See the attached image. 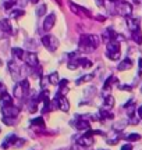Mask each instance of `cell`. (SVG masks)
<instances>
[{"mask_svg": "<svg viewBox=\"0 0 142 150\" xmlns=\"http://www.w3.org/2000/svg\"><path fill=\"white\" fill-rule=\"evenodd\" d=\"M99 45H100L99 36H96V35H82L80 38V42H78V47L81 52L89 53V52H93Z\"/></svg>", "mask_w": 142, "mask_h": 150, "instance_id": "cell-1", "label": "cell"}, {"mask_svg": "<svg viewBox=\"0 0 142 150\" xmlns=\"http://www.w3.org/2000/svg\"><path fill=\"white\" fill-rule=\"evenodd\" d=\"M106 56H107L110 60H113V61L120 59L121 47H120V42H119L117 39H113V40H109V42H107V46H106Z\"/></svg>", "mask_w": 142, "mask_h": 150, "instance_id": "cell-2", "label": "cell"}, {"mask_svg": "<svg viewBox=\"0 0 142 150\" xmlns=\"http://www.w3.org/2000/svg\"><path fill=\"white\" fill-rule=\"evenodd\" d=\"M42 45L48 50H50V52H56L57 47H59V45H60V42L53 35H45V36H42Z\"/></svg>", "mask_w": 142, "mask_h": 150, "instance_id": "cell-3", "label": "cell"}, {"mask_svg": "<svg viewBox=\"0 0 142 150\" xmlns=\"http://www.w3.org/2000/svg\"><path fill=\"white\" fill-rule=\"evenodd\" d=\"M116 10H117V14H120L123 17H128L131 16L132 11V6L127 1H117L116 3Z\"/></svg>", "mask_w": 142, "mask_h": 150, "instance_id": "cell-4", "label": "cell"}, {"mask_svg": "<svg viewBox=\"0 0 142 150\" xmlns=\"http://www.w3.org/2000/svg\"><path fill=\"white\" fill-rule=\"evenodd\" d=\"M92 136H93V131L88 129L87 134L78 138V140H77V145L82 146V147H89V146H92L93 145V138H92Z\"/></svg>", "mask_w": 142, "mask_h": 150, "instance_id": "cell-5", "label": "cell"}, {"mask_svg": "<svg viewBox=\"0 0 142 150\" xmlns=\"http://www.w3.org/2000/svg\"><path fill=\"white\" fill-rule=\"evenodd\" d=\"M53 100H55V103H56V106H57V108H60L61 111L67 112L68 110H70V103H68V100H67V97L64 96V95H60V93H57Z\"/></svg>", "mask_w": 142, "mask_h": 150, "instance_id": "cell-6", "label": "cell"}, {"mask_svg": "<svg viewBox=\"0 0 142 150\" xmlns=\"http://www.w3.org/2000/svg\"><path fill=\"white\" fill-rule=\"evenodd\" d=\"M24 61L27 63L28 67H31V68H36L39 67V60H38V56L36 53H33V52H25L24 54Z\"/></svg>", "mask_w": 142, "mask_h": 150, "instance_id": "cell-7", "label": "cell"}, {"mask_svg": "<svg viewBox=\"0 0 142 150\" xmlns=\"http://www.w3.org/2000/svg\"><path fill=\"white\" fill-rule=\"evenodd\" d=\"M1 114L3 117H10V118H18V114H20V107L18 106H6V107H1Z\"/></svg>", "mask_w": 142, "mask_h": 150, "instance_id": "cell-8", "label": "cell"}, {"mask_svg": "<svg viewBox=\"0 0 142 150\" xmlns=\"http://www.w3.org/2000/svg\"><path fill=\"white\" fill-rule=\"evenodd\" d=\"M68 4H70L71 11H72L75 16H80V17H91L92 16V13H91L89 10H87L85 7H82V6L74 4L72 1H68Z\"/></svg>", "mask_w": 142, "mask_h": 150, "instance_id": "cell-9", "label": "cell"}, {"mask_svg": "<svg viewBox=\"0 0 142 150\" xmlns=\"http://www.w3.org/2000/svg\"><path fill=\"white\" fill-rule=\"evenodd\" d=\"M75 128L80 129V131H88V129H91V124H89V121L87 120V117L78 115V117H77V121H75Z\"/></svg>", "mask_w": 142, "mask_h": 150, "instance_id": "cell-10", "label": "cell"}, {"mask_svg": "<svg viewBox=\"0 0 142 150\" xmlns=\"http://www.w3.org/2000/svg\"><path fill=\"white\" fill-rule=\"evenodd\" d=\"M56 24V14L55 13H52V14H49V16L45 18L43 21V31L45 32H49L50 29L53 28V25Z\"/></svg>", "mask_w": 142, "mask_h": 150, "instance_id": "cell-11", "label": "cell"}, {"mask_svg": "<svg viewBox=\"0 0 142 150\" xmlns=\"http://www.w3.org/2000/svg\"><path fill=\"white\" fill-rule=\"evenodd\" d=\"M139 24H141V20L139 18H135L132 16H128L127 17V25L130 28V31H137V29H141L139 28Z\"/></svg>", "mask_w": 142, "mask_h": 150, "instance_id": "cell-12", "label": "cell"}, {"mask_svg": "<svg viewBox=\"0 0 142 150\" xmlns=\"http://www.w3.org/2000/svg\"><path fill=\"white\" fill-rule=\"evenodd\" d=\"M9 71H10L11 76H13V79L18 81V78H20V74H21V71H20V67L17 65L16 61H10V63H9Z\"/></svg>", "mask_w": 142, "mask_h": 150, "instance_id": "cell-13", "label": "cell"}, {"mask_svg": "<svg viewBox=\"0 0 142 150\" xmlns=\"http://www.w3.org/2000/svg\"><path fill=\"white\" fill-rule=\"evenodd\" d=\"M11 104H13V97L6 91H3L0 93V106L6 107V106H11Z\"/></svg>", "mask_w": 142, "mask_h": 150, "instance_id": "cell-14", "label": "cell"}, {"mask_svg": "<svg viewBox=\"0 0 142 150\" xmlns=\"http://www.w3.org/2000/svg\"><path fill=\"white\" fill-rule=\"evenodd\" d=\"M132 65H134V61H132V59H130V57H127V59L121 60V63L119 64V67H117V70L119 71H127L130 70Z\"/></svg>", "mask_w": 142, "mask_h": 150, "instance_id": "cell-15", "label": "cell"}, {"mask_svg": "<svg viewBox=\"0 0 142 150\" xmlns=\"http://www.w3.org/2000/svg\"><path fill=\"white\" fill-rule=\"evenodd\" d=\"M17 140H18V138H17L16 135H9V136H7V138L3 140L1 147H3V149H9V147H11V146L16 145Z\"/></svg>", "mask_w": 142, "mask_h": 150, "instance_id": "cell-16", "label": "cell"}, {"mask_svg": "<svg viewBox=\"0 0 142 150\" xmlns=\"http://www.w3.org/2000/svg\"><path fill=\"white\" fill-rule=\"evenodd\" d=\"M24 96H27V95H25V91H24V88H22L21 82H18V83L14 86V97H17V99H22Z\"/></svg>", "mask_w": 142, "mask_h": 150, "instance_id": "cell-17", "label": "cell"}, {"mask_svg": "<svg viewBox=\"0 0 142 150\" xmlns=\"http://www.w3.org/2000/svg\"><path fill=\"white\" fill-rule=\"evenodd\" d=\"M0 31H1V32H6V33L13 32L11 25H10V21H9V20H0Z\"/></svg>", "mask_w": 142, "mask_h": 150, "instance_id": "cell-18", "label": "cell"}, {"mask_svg": "<svg viewBox=\"0 0 142 150\" xmlns=\"http://www.w3.org/2000/svg\"><path fill=\"white\" fill-rule=\"evenodd\" d=\"M116 82H117V78H114V76H109L107 79H106V82H104V85H103V91L104 92H110V89L113 88V85H114Z\"/></svg>", "mask_w": 142, "mask_h": 150, "instance_id": "cell-19", "label": "cell"}, {"mask_svg": "<svg viewBox=\"0 0 142 150\" xmlns=\"http://www.w3.org/2000/svg\"><path fill=\"white\" fill-rule=\"evenodd\" d=\"M114 106V97L111 96V95H107V96H104V102H103V107L106 110H109Z\"/></svg>", "mask_w": 142, "mask_h": 150, "instance_id": "cell-20", "label": "cell"}, {"mask_svg": "<svg viewBox=\"0 0 142 150\" xmlns=\"http://www.w3.org/2000/svg\"><path fill=\"white\" fill-rule=\"evenodd\" d=\"M93 76H95L93 74L84 75V76H81V78H78V79L75 81V85H77V86H80V85H82V83H85V82H89V81H92V79H93Z\"/></svg>", "mask_w": 142, "mask_h": 150, "instance_id": "cell-21", "label": "cell"}, {"mask_svg": "<svg viewBox=\"0 0 142 150\" xmlns=\"http://www.w3.org/2000/svg\"><path fill=\"white\" fill-rule=\"evenodd\" d=\"M131 38H132V40H134L135 43L141 45V43H142V32H141V29L132 31V32H131Z\"/></svg>", "mask_w": 142, "mask_h": 150, "instance_id": "cell-22", "label": "cell"}, {"mask_svg": "<svg viewBox=\"0 0 142 150\" xmlns=\"http://www.w3.org/2000/svg\"><path fill=\"white\" fill-rule=\"evenodd\" d=\"M48 79H49V83L50 85H59V82H60V79H59V74L57 72H52V74L48 76Z\"/></svg>", "mask_w": 142, "mask_h": 150, "instance_id": "cell-23", "label": "cell"}, {"mask_svg": "<svg viewBox=\"0 0 142 150\" xmlns=\"http://www.w3.org/2000/svg\"><path fill=\"white\" fill-rule=\"evenodd\" d=\"M31 125L32 127H39V128H45V121L42 117H38V118H33V120H31Z\"/></svg>", "mask_w": 142, "mask_h": 150, "instance_id": "cell-24", "label": "cell"}, {"mask_svg": "<svg viewBox=\"0 0 142 150\" xmlns=\"http://www.w3.org/2000/svg\"><path fill=\"white\" fill-rule=\"evenodd\" d=\"M24 54H25L24 49H20V47H14V49H13V56H14L16 59L22 60V59H24Z\"/></svg>", "mask_w": 142, "mask_h": 150, "instance_id": "cell-25", "label": "cell"}, {"mask_svg": "<svg viewBox=\"0 0 142 150\" xmlns=\"http://www.w3.org/2000/svg\"><path fill=\"white\" fill-rule=\"evenodd\" d=\"M123 139H127L128 142H137V140L141 139V135H138V134H130V135H127L126 138H123Z\"/></svg>", "mask_w": 142, "mask_h": 150, "instance_id": "cell-26", "label": "cell"}, {"mask_svg": "<svg viewBox=\"0 0 142 150\" xmlns=\"http://www.w3.org/2000/svg\"><path fill=\"white\" fill-rule=\"evenodd\" d=\"M80 65H81L82 68H89L91 65H92V61L91 60H88V59H80Z\"/></svg>", "mask_w": 142, "mask_h": 150, "instance_id": "cell-27", "label": "cell"}, {"mask_svg": "<svg viewBox=\"0 0 142 150\" xmlns=\"http://www.w3.org/2000/svg\"><path fill=\"white\" fill-rule=\"evenodd\" d=\"M17 121H18V118H10V117H3V122H4L6 125H14V124H17Z\"/></svg>", "mask_w": 142, "mask_h": 150, "instance_id": "cell-28", "label": "cell"}, {"mask_svg": "<svg viewBox=\"0 0 142 150\" xmlns=\"http://www.w3.org/2000/svg\"><path fill=\"white\" fill-rule=\"evenodd\" d=\"M45 13H46V4H40L38 8H36V16L42 17V16H45Z\"/></svg>", "mask_w": 142, "mask_h": 150, "instance_id": "cell-29", "label": "cell"}, {"mask_svg": "<svg viewBox=\"0 0 142 150\" xmlns=\"http://www.w3.org/2000/svg\"><path fill=\"white\" fill-rule=\"evenodd\" d=\"M25 14V11L24 10H14L13 13H11V17H14V18H20V17H22Z\"/></svg>", "mask_w": 142, "mask_h": 150, "instance_id": "cell-30", "label": "cell"}, {"mask_svg": "<svg viewBox=\"0 0 142 150\" xmlns=\"http://www.w3.org/2000/svg\"><path fill=\"white\" fill-rule=\"evenodd\" d=\"M16 4L14 1H10V0H6L4 1V8L6 10H10V8H13V6Z\"/></svg>", "mask_w": 142, "mask_h": 150, "instance_id": "cell-31", "label": "cell"}, {"mask_svg": "<svg viewBox=\"0 0 142 150\" xmlns=\"http://www.w3.org/2000/svg\"><path fill=\"white\" fill-rule=\"evenodd\" d=\"M138 75H142V59L138 60Z\"/></svg>", "mask_w": 142, "mask_h": 150, "instance_id": "cell-32", "label": "cell"}, {"mask_svg": "<svg viewBox=\"0 0 142 150\" xmlns=\"http://www.w3.org/2000/svg\"><path fill=\"white\" fill-rule=\"evenodd\" d=\"M120 150H132V145L131 143H127V145H124Z\"/></svg>", "mask_w": 142, "mask_h": 150, "instance_id": "cell-33", "label": "cell"}, {"mask_svg": "<svg viewBox=\"0 0 142 150\" xmlns=\"http://www.w3.org/2000/svg\"><path fill=\"white\" fill-rule=\"evenodd\" d=\"M138 118H141L142 120V106L138 108Z\"/></svg>", "mask_w": 142, "mask_h": 150, "instance_id": "cell-34", "label": "cell"}, {"mask_svg": "<svg viewBox=\"0 0 142 150\" xmlns=\"http://www.w3.org/2000/svg\"><path fill=\"white\" fill-rule=\"evenodd\" d=\"M4 91V85H3V83H1V82H0V93H1V92Z\"/></svg>", "mask_w": 142, "mask_h": 150, "instance_id": "cell-35", "label": "cell"}, {"mask_svg": "<svg viewBox=\"0 0 142 150\" xmlns=\"http://www.w3.org/2000/svg\"><path fill=\"white\" fill-rule=\"evenodd\" d=\"M29 1H31L32 4H38V3H39V0H29Z\"/></svg>", "mask_w": 142, "mask_h": 150, "instance_id": "cell-36", "label": "cell"}, {"mask_svg": "<svg viewBox=\"0 0 142 150\" xmlns=\"http://www.w3.org/2000/svg\"><path fill=\"white\" fill-rule=\"evenodd\" d=\"M56 3H57L59 6H61V3H63V1H61V0H56Z\"/></svg>", "mask_w": 142, "mask_h": 150, "instance_id": "cell-37", "label": "cell"}, {"mask_svg": "<svg viewBox=\"0 0 142 150\" xmlns=\"http://www.w3.org/2000/svg\"><path fill=\"white\" fill-rule=\"evenodd\" d=\"M110 1H111V3H117L119 0H110Z\"/></svg>", "mask_w": 142, "mask_h": 150, "instance_id": "cell-38", "label": "cell"}, {"mask_svg": "<svg viewBox=\"0 0 142 150\" xmlns=\"http://www.w3.org/2000/svg\"><path fill=\"white\" fill-rule=\"evenodd\" d=\"M141 91H142V88H141Z\"/></svg>", "mask_w": 142, "mask_h": 150, "instance_id": "cell-39", "label": "cell"}]
</instances>
